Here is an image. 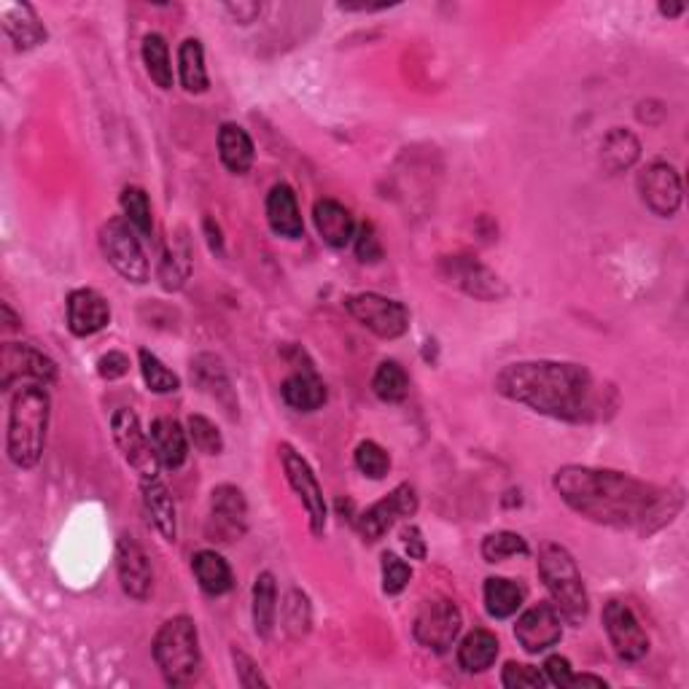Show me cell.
Returning a JSON list of instances; mask_svg holds the SVG:
<instances>
[{"mask_svg": "<svg viewBox=\"0 0 689 689\" xmlns=\"http://www.w3.org/2000/svg\"><path fill=\"white\" fill-rule=\"evenodd\" d=\"M98 372L103 380H119L130 372V358L119 350H111L105 356H100L98 361Z\"/></svg>", "mask_w": 689, "mask_h": 689, "instance_id": "cell-46", "label": "cell"}, {"mask_svg": "<svg viewBox=\"0 0 689 689\" xmlns=\"http://www.w3.org/2000/svg\"><path fill=\"white\" fill-rule=\"evenodd\" d=\"M539 574L547 590H550L552 607L558 609L560 617L571 625L585 622L587 612H590V598H587V587L582 582L579 569H576L574 554L550 541L539 550Z\"/></svg>", "mask_w": 689, "mask_h": 689, "instance_id": "cell-4", "label": "cell"}, {"mask_svg": "<svg viewBox=\"0 0 689 689\" xmlns=\"http://www.w3.org/2000/svg\"><path fill=\"white\" fill-rule=\"evenodd\" d=\"M641 156V143L633 132L627 130H612L601 143V162L609 173H622L627 167L636 165V160Z\"/></svg>", "mask_w": 689, "mask_h": 689, "instance_id": "cell-33", "label": "cell"}, {"mask_svg": "<svg viewBox=\"0 0 689 689\" xmlns=\"http://www.w3.org/2000/svg\"><path fill=\"white\" fill-rule=\"evenodd\" d=\"M545 676H547V681H550V685L565 689V687H571V679H574V671H571L569 660L560 658V654H552V658L545 663Z\"/></svg>", "mask_w": 689, "mask_h": 689, "instance_id": "cell-47", "label": "cell"}, {"mask_svg": "<svg viewBox=\"0 0 689 689\" xmlns=\"http://www.w3.org/2000/svg\"><path fill=\"white\" fill-rule=\"evenodd\" d=\"M0 25H3L5 36L14 41L16 49L27 52V49H36L47 41V27L38 20L36 9L27 3H11L3 0L0 3Z\"/></svg>", "mask_w": 689, "mask_h": 689, "instance_id": "cell-21", "label": "cell"}, {"mask_svg": "<svg viewBox=\"0 0 689 689\" xmlns=\"http://www.w3.org/2000/svg\"><path fill=\"white\" fill-rule=\"evenodd\" d=\"M192 380L197 383V388L203 391V394H207L216 405L224 407V412H227L229 418H234V414L240 412L238 396H234V388L232 383H229V374L227 369H224L221 358L210 356V353H203V356L194 358Z\"/></svg>", "mask_w": 689, "mask_h": 689, "instance_id": "cell-20", "label": "cell"}, {"mask_svg": "<svg viewBox=\"0 0 689 689\" xmlns=\"http://www.w3.org/2000/svg\"><path fill=\"white\" fill-rule=\"evenodd\" d=\"M3 318H5V329H16V318L11 316V307L3 305Z\"/></svg>", "mask_w": 689, "mask_h": 689, "instance_id": "cell-53", "label": "cell"}, {"mask_svg": "<svg viewBox=\"0 0 689 689\" xmlns=\"http://www.w3.org/2000/svg\"><path fill=\"white\" fill-rule=\"evenodd\" d=\"M224 9H227V14H232V20L240 22V25H251V22H256V16L261 14V3H227Z\"/></svg>", "mask_w": 689, "mask_h": 689, "instance_id": "cell-48", "label": "cell"}, {"mask_svg": "<svg viewBox=\"0 0 689 689\" xmlns=\"http://www.w3.org/2000/svg\"><path fill=\"white\" fill-rule=\"evenodd\" d=\"M312 218H316L321 240L332 248H345L356 238V221H353L350 210L337 200H318L312 207Z\"/></svg>", "mask_w": 689, "mask_h": 689, "instance_id": "cell-25", "label": "cell"}, {"mask_svg": "<svg viewBox=\"0 0 689 689\" xmlns=\"http://www.w3.org/2000/svg\"><path fill=\"white\" fill-rule=\"evenodd\" d=\"M560 612L552 603H539V607L523 612V617L514 625V638L520 641V647L531 654L547 652L554 647L563 636V625H560Z\"/></svg>", "mask_w": 689, "mask_h": 689, "instance_id": "cell-18", "label": "cell"}, {"mask_svg": "<svg viewBox=\"0 0 689 689\" xmlns=\"http://www.w3.org/2000/svg\"><path fill=\"white\" fill-rule=\"evenodd\" d=\"M154 660L156 665H160L162 676L167 679V685L181 687L197 679L200 636L192 617L181 614V617L167 620L165 625L156 630Z\"/></svg>", "mask_w": 689, "mask_h": 689, "instance_id": "cell-5", "label": "cell"}, {"mask_svg": "<svg viewBox=\"0 0 689 689\" xmlns=\"http://www.w3.org/2000/svg\"><path fill=\"white\" fill-rule=\"evenodd\" d=\"M461 625V609L452 601H447V598H434V601L423 603V609L414 617L412 633L418 638V643H423L425 649L447 652L456 643Z\"/></svg>", "mask_w": 689, "mask_h": 689, "instance_id": "cell-11", "label": "cell"}, {"mask_svg": "<svg viewBox=\"0 0 689 689\" xmlns=\"http://www.w3.org/2000/svg\"><path fill=\"white\" fill-rule=\"evenodd\" d=\"M138 358H140V372H143V380L145 385H149V391H154V394H173V391L181 388L178 374L173 372V369H167L165 363L154 356V353L140 350Z\"/></svg>", "mask_w": 689, "mask_h": 689, "instance_id": "cell-38", "label": "cell"}, {"mask_svg": "<svg viewBox=\"0 0 689 689\" xmlns=\"http://www.w3.org/2000/svg\"><path fill=\"white\" fill-rule=\"evenodd\" d=\"M685 11V3H660V14L663 16H679Z\"/></svg>", "mask_w": 689, "mask_h": 689, "instance_id": "cell-52", "label": "cell"}, {"mask_svg": "<svg viewBox=\"0 0 689 689\" xmlns=\"http://www.w3.org/2000/svg\"><path fill=\"white\" fill-rule=\"evenodd\" d=\"M178 73L181 84L189 94H203L210 87V78L205 71V52L197 38H187L178 49Z\"/></svg>", "mask_w": 689, "mask_h": 689, "instance_id": "cell-32", "label": "cell"}, {"mask_svg": "<svg viewBox=\"0 0 689 689\" xmlns=\"http://www.w3.org/2000/svg\"><path fill=\"white\" fill-rule=\"evenodd\" d=\"M248 531V503L240 487L218 485L210 493V518H207V536L221 545L240 541Z\"/></svg>", "mask_w": 689, "mask_h": 689, "instance_id": "cell-10", "label": "cell"}, {"mask_svg": "<svg viewBox=\"0 0 689 689\" xmlns=\"http://www.w3.org/2000/svg\"><path fill=\"white\" fill-rule=\"evenodd\" d=\"M353 461H356L358 472H361L363 477H369V480H383L385 474L391 472V456L378 445V442H372V439L361 442V445L356 447V456H353Z\"/></svg>", "mask_w": 689, "mask_h": 689, "instance_id": "cell-40", "label": "cell"}, {"mask_svg": "<svg viewBox=\"0 0 689 689\" xmlns=\"http://www.w3.org/2000/svg\"><path fill=\"white\" fill-rule=\"evenodd\" d=\"M280 394H283L285 405L296 412H316L327 405V385L312 369L289 374Z\"/></svg>", "mask_w": 689, "mask_h": 689, "instance_id": "cell-26", "label": "cell"}, {"mask_svg": "<svg viewBox=\"0 0 689 689\" xmlns=\"http://www.w3.org/2000/svg\"><path fill=\"white\" fill-rule=\"evenodd\" d=\"M412 579V569L405 563L401 558H396V554L385 552L383 554V590L385 596H399L401 590H405L407 585H410Z\"/></svg>", "mask_w": 689, "mask_h": 689, "instance_id": "cell-43", "label": "cell"}, {"mask_svg": "<svg viewBox=\"0 0 689 689\" xmlns=\"http://www.w3.org/2000/svg\"><path fill=\"white\" fill-rule=\"evenodd\" d=\"M140 493H143V509L154 528L165 541H176L178 536V514L176 501H173L170 490L160 477L140 480Z\"/></svg>", "mask_w": 689, "mask_h": 689, "instance_id": "cell-23", "label": "cell"}, {"mask_svg": "<svg viewBox=\"0 0 689 689\" xmlns=\"http://www.w3.org/2000/svg\"><path fill=\"white\" fill-rule=\"evenodd\" d=\"M122 210H125L127 224L140 234V238L151 240L154 234V218H151V203H149V194L138 187H127L122 192Z\"/></svg>", "mask_w": 689, "mask_h": 689, "instance_id": "cell-36", "label": "cell"}, {"mask_svg": "<svg viewBox=\"0 0 689 689\" xmlns=\"http://www.w3.org/2000/svg\"><path fill=\"white\" fill-rule=\"evenodd\" d=\"M151 450H154L160 467L181 469L189 458V434L181 429V423L173 418H156L149 429Z\"/></svg>", "mask_w": 689, "mask_h": 689, "instance_id": "cell-22", "label": "cell"}, {"mask_svg": "<svg viewBox=\"0 0 689 689\" xmlns=\"http://www.w3.org/2000/svg\"><path fill=\"white\" fill-rule=\"evenodd\" d=\"M100 248L109 265L125 280L138 285L149 280V259L140 245V234L127 224V218H109L100 227Z\"/></svg>", "mask_w": 689, "mask_h": 689, "instance_id": "cell-6", "label": "cell"}, {"mask_svg": "<svg viewBox=\"0 0 689 689\" xmlns=\"http://www.w3.org/2000/svg\"><path fill=\"white\" fill-rule=\"evenodd\" d=\"M603 627H607L614 652H617L625 663H638L641 658H647L649 638L647 633H643V627L638 625L636 614H633L625 603H607V609H603Z\"/></svg>", "mask_w": 689, "mask_h": 689, "instance_id": "cell-16", "label": "cell"}, {"mask_svg": "<svg viewBox=\"0 0 689 689\" xmlns=\"http://www.w3.org/2000/svg\"><path fill=\"white\" fill-rule=\"evenodd\" d=\"M0 372H3V378H0L3 388H11L20 380L36 385H52L58 380V363L33 345L5 343L3 356H0Z\"/></svg>", "mask_w": 689, "mask_h": 689, "instance_id": "cell-13", "label": "cell"}, {"mask_svg": "<svg viewBox=\"0 0 689 689\" xmlns=\"http://www.w3.org/2000/svg\"><path fill=\"white\" fill-rule=\"evenodd\" d=\"M571 687H598V689H607V681L598 679V676L582 674V676H574V679H571Z\"/></svg>", "mask_w": 689, "mask_h": 689, "instance_id": "cell-50", "label": "cell"}, {"mask_svg": "<svg viewBox=\"0 0 689 689\" xmlns=\"http://www.w3.org/2000/svg\"><path fill=\"white\" fill-rule=\"evenodd\" d=\"M205 229H207V234H210V238H207V240H210V248L221 254V232H218V229H216V232H213V221H210V218H205Z\"/></svg>", "mask_w": 689, "mask_h": 689, "instance_id": "cell-51", "label": "cell"}, {"mask_svg": "<svg viewBox=\"0 0 689 689\" xmlns=\"http://www.w3.org/2000/svg\"><path fill=\"white\" fill-rule=\"evenodd\" d=\"M345 310L363 329L378 334L380 340H396L410 329V312H407V307L383 294H372V291L345 296Z\"/></svg>", "mask_w": 689, "mask_h": 689, "instance_id": "cell-7", "label": "cell"}, {"mask_svg": "<svg viewBox=\"0 0 689 689\" xmlns=\"http://www.w3.org/2000/svg\"><path fill=\"white\" fill-rule=\"evenodd\" d=\"M493 388L509 401L565 420L590 423L601 420L607 410V391L598 388L590 369L569 361H520L509 363L496 374Z\"/></svg>", "mask_w": 689, "mask_h": 689, "instance_id": "cell-2", "label": "cell"}, {"mask_svg": "<svg viewBox=\"0 0 689 689\" xmlns=\"http://www.w3.org/2000/svg\"><path fill=\"white\" fill-rule=\"evenodd\" d=\"M187 429L189 439H192L194 447H197L200 452H205V456H218V452L224 450L221 431H218L216 423L207 420L205 414H189Z\"/></svg>", "mask_w": 689, "mask_h": 689, "instance_id": "cell-41", "label": "cell"}, {"mask_svg": "<svg viewBox=\"0 0 689 689\" xmlns=\"http://www.w3.org/2000/svg\"><path fill=\"white\" fill-rule=\"evenodd\" d=\"M439 276L480 302H498L509 294L507 283L472 256H445L439 261Z\"/></svg>", "mask_w": 689, "mask_h": 689, "instance_id": "cell-9", "label": "cell"}, {"mask_svg": "<svg viewBox=\"0 0 689 689\" xmlns=\"http://www.w3.org/2000/svg\"><path fill=\"white\" fill-rule=\"evenodd\" d=\"M554 490L582 518L641 536L663 528L681 509V490H663L612 469L563 467L554 474Z\"/></svg>", "mask_w": 689, "mask_h": 689, "instance_id": "cell-1", "label": "cell"}, {"mask_svg": "<svg viewBox=\"0 0 689 689\" xmlns=\"http://www.w3.org/2000/svg\"><path fill=\"white\" fill-rule=\"evenodd\" d=\"M414 512H418V496H414L412 487L405 483L394 487L383 501L372 503L367 512H361L356 528L358 534H361V539L372 545V541H380L391 528H394L396 520L412 518Z\"/></svg>", "mask_w": 689, "mask_h": 689, "instance_id": "cell-14", "label": "cell"}, {"mask_svg": "<svg viewBox=\"0 0 689 689\" xmlns=\"http://www.w3.org/2000/svg\"><path fill=\"white\" fill-rule=\"evenodd\" d=\"M280 463H283L285 480H289L291 490L299 496L302 507L307 509V518H310V531L316 536H323L327 531V520H329V509H327V498H323L321 485H318L316 474H312L310 463L302 458V452H296L291 445H280Z\"/></svg>", "mask_w": 689, "mask_h": 689, "instance_id": "cell-8", "label": "cell"}, {"mask_svg": "<svg viewBox=\"0 0 689 689\" xmlns=\"http://www.w3.org/2000/svg\"><path fill=\"white\" fill-rule=\"evenodd\" d=\"M111 321V305L100 291L76 289L68 296V329L76 337H92Z\"/></svg>", "mask_w": 689, "mask_h": 689, "instance_id": "cell-19", "label": "cell"}, {"mask_svg": "<svg viewBox=\"0 0 689 689\" xmlns=\"http://www.w3.org/2000/svg\"><path fill=\"white\" fill-rule=\"evenodd\" d=\"M192 571L197 576V585L203 587L207 596H224V592L232 590V569L216 550H203L194 554Z\"/></svg>", "mask_w": 689, "mask_h": 689, "instance_id": "cell-30", "label": "cell"}, {"mask_svg": "<svg viewBox=\"0 0 689 689\" xmlns=\"http://www.w3.org/2000/svg\"><path fill=\"white\" fill-rule=\"evenodd\" d=\"M498 658V638L490 630H472L458 647V663L467 674H483Z\"/></svg>", "mask_w": 689, "mask_h": 689, "instance_id": "cell-28", "label": "cell"}, {"mask_svg": "<svg viewBox=\"0 0 689 689\" xmlns=\"http://www.w3.org/2000/svg\"><path fill=\"white\" fill-rule=\"evenodd\" d=\"M531 547L514 531H496V534L485 536L483 541V558L487 563H501L507 558H518V554H528Z\"/></svg>", "mask_w": 689, "mask_h": 689, "instance_id": "cell-39", "label": "cell"}, {"mask_svg": "<svg viewBox=\"0 0 689 689\" xmlns=\"http://www.w3.org/2000/svg\"><path fill=\"white\" fill-rule=\"evenodd\" d=\"M401 539H405V547H407V552H410L412 560L425 558V541H423V534H420L418 525H407V528L401 531Z\"/></svg>", "mask_w": 689, "mask_h": 689, "instance_id": "cell-49", "label": "cell"}, {"mask_svg": "<svg viewBox=\"0 0 689 689\" xmlns=\"http://www.w3.org/2000/svg\"><path fill=\"white\" fill-rule=\"evenodd\" d=\"M143 65L149 73L151 81L160 89H173V63H170V49L167 41L160 33H149L143 38Z\"/></svg>", "mask_w": 689, "mask_h": 689, "instance_id": "cell-34", "label": "cell"}, {"mask_svg": "<svg viewBox=\"0 0 689 689\" xmlns=\"http://www.w3.org/2000/svg\"><path fill=\"white\" fill-rule=\"evenodd\" d=\"M251 614H254V630L259 638H270L272 627H276L278 617V585L276 576L270 571L256 576L254 582V607H251Z\"/></svg>", "mask_w": 689, "mask_h": 689, "instance_id": "cell-29", "label": "cell"}, {"mask_svg": "<svg viewBox=\"0 0 689 689\" xmlns=\"http://www.w3.org/2000/svg\"><path fill=\"white\" fill-rule=\"evenodd\" d=\"M638 194L654 216L671 218L681 205V178L668 162H652L638 176Z\"/></svg>", "mask_w": 689, "mask_h": 689, "instance_id": "cell-15", "label": "cell"}, {"mask_svg": "<svg viewBox=\"0 0 689 689\" xmlns=\"http://www.w3.org/2000/svg\"><path fill=\"white\" fill-rule=\"evenodd\" d=\"M372 391L380 401L388 405H399L410 394V378H407L405 367L396 361H383L372 378Z\"/></svg>", "mask_w": 689, "mask_h": 689, "instance_id": "cell-35", "label": "cell"}, {"mask_svg": "<svg viewBox=\"0 0 689 689\" xmlns=\"http://www.w3.org/2000/svg\"><path fill=\"white\" fill-rule=\"evenodd\" d=\"M218 156L234 176H245L254 165V140L240 125H221L218 130Z\"/></svg>", "mask_w": 689, "mask_h": 689, "instance_id": "cell-27", "label": "cell"}, {"mask_svg": "<svg viewBox=\"0 0 689 689\" xmlns=\"http://www.w3.org/2000/svg\"><path fill=\"white\" fill-rule=\"evenodd\" d=\"M116 571H119L122 590L127 596L136 598V601H145L151 596V587H154L151 560L130 534H122L116 541Z\"/></svg>", "mask_w": 689, "mask_h": 689, "instance_id": "cell-17", "label": "cell"}, {"mask_svg": "<svg viewBox=\"0 0 689 689\" xmlns=\"http://www.w3.org/2000/svg\"><path fill=\"white\" fill-rule=\"evenodd\" d=\"M310 622H312V612H310V601L302 590H289L283 601V630L289 633L294 641L307 636L310 630Z\"/></svg>", "mask_w": 689, "mask_h": 689, "instance_id": "cell-37", "label": "cell"}, {"mask_svg": "<svg viewBox=\"0 0 689 689\" xmlns=\"http://www.w3.org/2000/svg\"><path fill=\"white\" fill-rule=\"evenodd\" d=\"M267 221L270 229L285 240H299L305 234L299 205H296L294 189L285 183H276L267 194Z\"/></svg>", "mask_w": 689, "mask_h": 689, "instance_id": "cell-24", "label": "cell"}, {"mask_svg": "<svg viewBox=\"0 0 689 689\" xmlns=\"http://www.w3.org/2000/svg\"><path fill=\"white\" fill-rule=\"evenodd\" d=\"M525 590L512 579H501V576H490L485 582V609L490 617L496 620H509L512 614H518V609L523 607Z\"/></svg>", "mask_w": 689, "mask_h": 689, "instance_id": "cell-31", "label": "cell"}, {"mask_svg": "<svg viewBox=\"0 0 689 689\" xmlns=\"http://www.w3.org/2000/svg\"><path fill=\"white\" fill-rule=\"evenodd\" d=\"M49 412L52 399L47 394V385H22L11 399L9 412V458L14 467L33 469L43 456L49 429Z\"/></svg>", "mask_w": 689, "mask_h": 689, "instance_id": "cell-3", "label": "cell"}, {"mask_svg": "<svg viewBox=\"0 0 689 689\" xmlns=\"http://www.w3.org/2000/svg\"><path fill=\"white\" fill-rule=\"evenodd\" d=\"M353 240H356V254L361 261L374 265V261L383 259V245H380V238L372 224H361V229H358Z\"/></svg>", "mask_w": 689, "mask_h": 689, "instance_id": "cell-44", "label": "cell"}, {"mask_svg": "<svg viewBox=\"0 0 689 689\" xmlns=\"http://www.w3.org/2000/svg\"><path fill=\"white\" fill-rule=\"evenodd\" d=\"M501 685L509 689H541L547 685V676L534 665L523 663H507L501 674Z\"/></svg>", "mask_w": 689, "mask_h": 689, "instance_id": "cell-42", "label": "cell"}, {"mask_svg": "<svg viewBox=\"0 0 689 689\" xmlns=\"http://www.w3.org/2000/svg\"><path fill=\"white\" fill-rule=\"evenodd\" d=\"M111 431H114L116 447L122 450L125 461L140 474V480L160 477V461H156L154 450H151L149 434L140 429V420L136 412H114V418H111Z\"/></svg>", "mask_w": 689, "mask_h": 689, "instance_id": "cell-12", "label": "cell"}, {"mask_svg": "<svg viewBox=\"0 0 689 689\" xmlns=\"http://www.w3.org/2000/svg\"><path fill=\"white\" fill-rule=\"evenodd\" d=\"M232 660H234V674H238L240 685L248 687V689L267 687L265 676H261V671L256 668V663L248 658V654L240 652V649H232Z\"/></svg>", "mask_w": 689, "mask_h": 689, "instance_id": "cell-45", "label": "cell"}]
</instances>
